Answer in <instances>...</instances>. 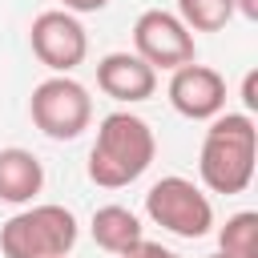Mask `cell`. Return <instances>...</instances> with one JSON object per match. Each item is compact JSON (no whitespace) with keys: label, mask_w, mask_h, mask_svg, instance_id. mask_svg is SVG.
I'll list each match as a JSON object with an SVG mask.
<instances>
[{"label":"cell","mask_w":258,"mask_h":258,"mask_svg":"<svg viewBox=\"0 0 258 258\" xmlns=\"http://www.w3.org/2000/svg\"><path fill=\"white\" fill-rule=\"evenodd\" d=\"M157 153V137L153 129L137 117V113H109L97 125V141L89 149V177L101 189H121L133 185Z\"/></svg>","instance_id":"cell-1"},{"label":"cell","mask_w":258,"mask_h":258,"mask_svg":"<svg viewBox=\"0 0 258 258\" xmlns=\"http://www.w3.org/2000/svg\"><path fill=\"white\" fill-rule=\"evenodd\" d=\"M254 157H258V129L250 113H218L210 117L198 173L206 189L214 194H242L254 181Z\"/></svg>","instance_id":"cell-2"},{"label":"cell","mask_w":258,"mask_h":258,"mask_svg":"<svg viewBox=\"0 0 258 258\" xmlns=\"http://www.w3.org/2000/svg\"><path fill=\"white\" fill-rule=\"evenodd\" d=\"M77 246V218L64 206H32L12 214L0 226V254L4 258H64Z\"/></svg>","instance_id":"cell-3"},{"label":"cell","mask_w":258,"mask_h":258,"mask_svg":"<svg viewBox=\"0 0 258 258\" xmlns=\"http://www.w3.org/2000/svg\"><path fill=\"white\" fill-rule=\"evenodd\" d=\"M28 113H32V125L52 137V141H73L89 129L93 121V97L81 81H73L69 73H52L48 81H40L32 89V101H28Z\"/></svg>","instance_id":"cell-4"},{"label":"cell","mask_w":258,"mask_h":258,"mask_svg":"<svg viewBox=\"0 0 258 258\" xmlns=\"http://www.w3.org/2000/svg\"><path fill=\"white\" fill-rule=\"evenodd\" d=\"M145 214L153 226L177 234V238H206L210 226H214V206L210 198L189 181V177H161L149 185L145 194Z\"/></svg>","instance_id":"cell-5"},{"label":"cell","mask_w":258,"mask_h":258,"mask_svg":"<svg viewBox=\"0 0 258 258\" xmlns=\"http://www.w3.org/2000/svg\"><path fill=\"white\" fill-rule=\"evenodd\" d=\"M133 52L153 64V69H181L189 60H198V44L194 32L181 24V16L165 12V8H149L137 16L133 24Z\"/></svg>","instance_id":"cell-6"},{"label":"cell","mask_w":258,"mask_h":258,"mask_svg":"<svg viewBox=\"0 0 258 258\" xmlns=\"http://www.w3.org/2000/svg\"><path fill=\"white\" fill-rule=\"evenodd\" d=\"M28 40H32L36 60L44 69H52V73H73L89 52L85 24L77 20V12H64V8L40 12L32 20V28H28Z\"/></svg>","instance_id":"cell-7"},{"label":"cell","mask_w":258,"mask_h":258,"mask_svg":"<svg viewBox=\"0 0 258 258\" xmlns=\"http://www.w3.org/2000/svg\"><path fill=\"white\" fill-rule=\"evenodd\" d=\"M169 105L181 117H189V121L218 117L226 109V81H222V73L210 69V64H198V60L173 69V77H169Z\"/></svg>","instance_id":"cell-8"},{"label":"cell","mask_w":258,"mask_h":258,"mask_svg":"<svg viewBox=\"0 0 258 258\" xmlns=\"http://www.w3.org/2000/svg\"><path fill=\"white\" fill-rule=\"evenodd\" d=\"M97 89L121 105L149 101L157 89V69L145 64L137 52H109L97 60Z\"/></svg>","instance_id":"cell-9"},{"label":"cell","mask_w":258,"mask_h":258,"mask_svg":"<svg viewBox=\"0 0 258 258\" xmlns=\"http://www.w3.org/2000/svg\"><path fill=\"white\" fill-rule=\"evenodd\" d=\"M40 185H44V165L36 161V153L20 145L0 149V202L24 206L40 194Z\"/></svg>","instance_id":"cell-10"},{"label":"cell","mask_w":258,"mask_h":258,"mask_svg":"<svg viewBox=\"0 0 258 258\" xmlns=\"http://www.w3.org/2000/svg\"><path fill=\"white\" fill-rule=\"evenodd\" d=\"M89 230H93V242L101 250H109V254H125L129 246H137L145 238L141 234V218L133 210H125V206H101V210H93Z\"/></svg>","instance_id":"cell-11"},{"label":"cell","mask_w":258,"mask_h":258,"mask_svg":"<svg viewBox=\"0 0 258 258\" xmlns=\"http://www.w3.org/2000/svg\"><path fill=\"white\" fill-rule=\"evenodd\" d=\"M218 254L226 258H258V214L242 210L234 218H226V226L218 230Z\"/></svg>","instance_id":"cell-12"},{"label":"cell","mask_w":258,"mask_h":258,"mask_svg":"<svg viewBox=\"0 0 258 258\" xmlns=\"http://www.w3.org/2000/svg\"><path fill=\"white\" fill-rule=\"evenodd\" d=\"M177 16L189 32H218L234 16V0H177Z\"/></svg>","instance_id":"cell-13"},{"label":"cell","mask_w":258,"mask_h":258,"mask_svg":"<svg viewBox=\"0 0 258 258\" xmlns=\"http://www.w3.org/2000/svg\"><path fill=\"white\" fill-rule=\"evenodd\" d=\"M117 258H181V254L165 250L161 242H149V238H141L137 246H129V250H125V254H117Z\"/></svg>","instance_id":"cell-14"},{"label":"cell","mask_w":258,"mask_h":258,"mask_svg":"<svg viewBox=\"0 0 258 258\" xmlns=\"http://www.w3.org/2000/svg\"><path fill=\"white\" fill-rule=\"evenodd\" d=\"M242 101H246V109H258V73H246V81H242Z\"/></svg>","instance_id":"cell-15"},{"label":"cell","mask_w":258,"mask_h":258,"mask_svg":"<svg viewBox=\"0 0 258 258\" xmlns=\"http://www.w3.org/2000/svg\"><path fill=\"white\" fill-rule=\"evenodd\" d=\"M64 4V12H101L109 0H60Z\"/></svg>","instance_id":"cell-16"},{"label":"cell","mask_w":258,"mask_h":258,"mask_svg":"<svg viewBox=\"0 0 258 258\" xmlns=\"http://www.w3.org/2000/svg\"><path fill=\"white\" fill-rule=\"evenodd\" d=\"M234 12H242L246 20H258V0H234Z\"/></svg>","instance_id":"cell-17"},{"label":"cell","mask_w":258,"mask_h":258,"mask_svg":"<svg viewBox=\"0 0 258 258\" xmlns=\"http://www.w3.org/2000/svg\"><path fill=\"white\" fill-rule=\"evenodd\" d=\"M210 258H226V254H210Z\"/></svg>","instance_id":"cell-18"}]
</instances>
